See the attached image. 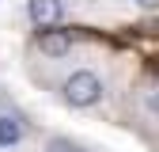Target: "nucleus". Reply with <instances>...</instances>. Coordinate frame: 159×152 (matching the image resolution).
Here are the masks:
<instances>
[{
	"label": "nucleus",
	"instance_id": "nucleus-1",
	"mask_svg": "<svg viewBox=\"0 0 159 152\" xmlns=\"http://www.w3.org/2000/svg\"><path fill=\"white\" fill-rule=\"evenodd\" d=\"M61 99L68 107H76V110H87V107H95L98 99H102V80H98L91 69H76L72 76H65Z\"/></svg>",
	"mask_w": 159,
	"mask_h": 152
},
{
	"label": "nucleus",
	"instance_id": "nucleus-2",
	"mask_svg": "<svg viewBox=\"0 0 159 152\" xmlns=\"http://www.w3.org/2000/svg\"><path fill=\"white\" fill-rule=\"evenodd\" d=\"M27 15L38 31H49L65 19V0H27Z\"/></svg>",
	"mask_w": 159,
	"mask_h": 152
},
{
	"label": "nucleus",
	"instance_id": "nucleus-3",
	"mask_svg": "<svg viewBox=\"0 0 159 152\" xmlns=\"http://www.w3.org/2000/svg\"><path fill=\"white\" fill-rule=\"evenodd\" d=\"M38 50H42L46 57H65L72 50V31H42L38 34Z\"/></svg>",
	"mask_w": 159,
	"mask_h": 152
},
{
	"label": "nucleus",
	"instance_id": "nucleus-4",
	"mask_svg": "<svg viewBox=\"0 0 159 152\" xmlns=\"http://www.w3.org/2000/svg\"><path fill=\"white\" fill-rule=\"evenodd\" d=\"M23 141V122L15 114H0V148H15Z\"/></svg>",
	"mask_w": 159,
	"mask_h": 152
},
{
	"label": "nucleus",
	"instance_id": "nucleus-5",
	"mask_svg": "<svg viewBox=\"0 0 159 152\" xmlns=\"http://www.w3.org/2000/svg\"><path fill=\"white\" fill-rule=\"evenodd\" d=\"M140 103H144L148 114H155V118H159V84H148V88L140 91Z\"/></svg>",
	"mask_w": 159,
	"mask_h": 152
},
{
	"label": "nucleus",
	"instance_id": "nucleus-6",
	"mask_svg": "<svg viewBox=\"0 0 159 152\" xmlns=\"http://www.w3.org/2000/svg\"><path fill=\"white\" fill-rule=\"evenodd\" d=\"M46 152H72V141H65V137H53V141L46 145Z\"/></svg>",
	"mask_w": 159,
	"mask_h": 152
},
{
	"label": "nucleus",
	"instance_id": "nucleus-7",
	"mask_svg": "<svg viewBox=\"0 0 159 152\" xmlns=\"http://www.w3.org/2000/svg\"><path fill=\"white\" fill-rule=\"evenodd\" d=\"M72 152H80V148H72Z\"/></svg>",
	"mask_w": 159,
	"mask_h": 152
}]
</instances>
